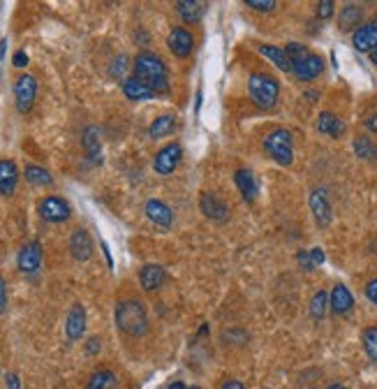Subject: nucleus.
<instances>
[{
	"label": "nucleus",
	"mask_w": 377,
	"mask_h": 389,
	"mask_svg": "<svg viewBox=\"0 0 377 389\" xmlns=\"http://www.w3.org/2000/svg\"><path fill=\"white\" fill-rule=\"evenodd\" d=\"M135 79H139L144 86H148L151 91L157 93H167L169 91V75H167V65L162 63L160 56L151 54V51H142L135 58Z\"/></svg>",
	"instance_id": "obj_1"
},
{
	"label": "nucleus",
	"mask_w": 377,
	"mask_h": 389,
	"mask_svg": "<svg viewBox=\"0 0 377 389\" xmlns=\"http://www.w3.org/2000/svg\"><path fill=\"white\" fill-rule=\"evenodd\" d=\"M116 327L121 329L123 334L132 336H144L148 332V315L146 308H144L142 301L135 299H125L116 306Z\"/></svg>",
	"instance_id": "obj_2"
},
{
	"label": "nucleus",
	"mask_w": 377,
	"mask_h": 389,
	"mask_svg": "<svg viewBox=\"0 0 377 389\" xmlns=\"http://www.w3.org/2000/svg\"><path fill=\"white\" fill-rule=\"evenodd\" d=\"M248 93H250V100L260 109H273L278 102V95H280V84L271 75L255 72V75H250L248 79Z\"/></svg>",
	"instance_id": "obj_3"
},
{
	"label": "nucleus",
	"mask_w": 377,
	"mask_h": 389,
	"mask_svg": "<svg viewBox=\"0 0 377 389\" xmlns=\"http://www.w3.org/2000/svg\"><path fill=\"white\" fill-rule=\"evenodd\" d=\"M264 149H267V153L273 158L278 164H282V167H289L294 160V140H292V133L285 128H278L271 135H267Z\"/></svg>",
	"instance_id": "obj_4"
},
{
	"label": "nucleus",
	"mask_w": 377,
	"mask_h": 389,
	"mask_svg": "<svg viewBox=\"0 0 377 389\" xmlns=\"http://www.w3.org/2000/svg\"><path fill=\"white\" fill-rule=\"evenodd\" d=\"M37 211H39V216L49 222H65L72 216V207L68 204V200H63V197H58V195H49V197H44V200H39Z\"/></svg>",
	"instance_id": "obj_5"
},
{
	"label": "nucleus",
	"mask_w": 377,
	"mask_h": 389,
	"mask_svg": "<svg viewBox=\"0 0 377 389\" xmlns=\"http://www.w3.org/2000/svg\"><path fill=\"white\" fill-rule=\"evenodd\" d=\"M37 97V79L32 75H21L14 84V100H17V109L26 114V111L32 109Z\"/></svg>",
	"instance_id": "obj_6"
},
{
	"label": "nucleus",
	"mask_w": 377,
	"mask_h": 389,
	"mask_svg": "<svg viewBox=\"0 0 377 389\" xmlns=\"http://www.w3.org/2000/svg\"><path fill=\"white\" fill-rule=\"evenodd\" d=\"M181 155H183V149L178 142H171L167 144L164 149H160L153 158V169L157 171L160 176H169L171 171L178 167V162H181Z\"/></svg>",
	"instance_id": "obj_7"
},
{
	"label": "nucleus",
	"mask_w": 377,
	"mask_h": 389,
	"mask_svg": "<svg viewBox=\"0 0 377 389\" xmlns=\"http://www.w3.org/2000/svg\"><path fill=\"white\" fill-rule=\"evenodd\" d=\"M17 265L23 274H35L39 265H42V243L39 241H28L19 250Z\"/></svg>",
	"instance_id": "obj_8"
},
{
	"label": "nucleus",
	"mask_w": 377,
	"mask_h": 389,
	"mask_svg": "<svg viewBox=\"0 0 377 389\" xmlns=\"http://www.w3.org/2000/svg\"><path fill=\"white\" fill-rule=\"evenodd\" d=\"M167 47L176 58H188L195 49V39L190 35V30L178 28L176 26V28H171L169 37H167Z\"/></svg>",
	"instance_id": "obj_9"
},
{
	"label": "nucleus",
	"mask_w": 377,
	"mask_h": 389,
	"mask_svg": "<svg viewBox=\"0 0 377 389\" xmlns=\"http://www.w3.org/2000/svg\"><path fill=\"white\" fill-rule=\"evenodd\" d=\"M322 70H324V61H322V56H317V54H308V56H303L301 61L292 63V72L301 82H313L315 77L322 75Z\"/></svg>",
	"instance_id": "obj_10"
},
{
	"label": "nucleus",
	"mask_w": 377,
	"mask_h": 389,
	"mask_svg": "<svg viewBox=\"0 0 377 389\" xmlns=\"http://www.w3.org/2000/svg\"><path fill=\"white\" fill-rule=\"evenodd\" d=\"M200 207H202V214L215 222H224L229 218V207L213 193H204Z\"/></svg>",
	"instance_id": "obj_11"
},
{
	"label": "nucleus",
	"mask_w": 377,
	"mask_h": 389,
	"mask_svg": "<svg viewBox=\"0 0 377 389\" xmlns=\"http://www.w3.org/2000/svg\"><path fill=\"white\" fill-rule=\"evenodd\" d=\"M352 44L356 51H375L377 49V21H368L361 23L359 28L354 30L352 35Z\"/></svg>",
	"instance_id": "obj_12"
},
{
	"label": "nucleus",
	"mask_w": 377,
	"mask_h": 389,
	"mask_svg": "<svg viewBox=\"0 0 377 389\" xmlns=\"http://www.w3.org/2000/svg\"><path fill=\"white\" fill-rule=\"evenodd\" d=\"M65 334L70 341H79L86 334V308L81 304H72L65 318Z\"/></svg>",
	"instance_id": "obj_13"
},
{
	"label": "nucleus",
	"mask_w": 377,
	"mask_h": 389,
	"mask_svg": "<svg viewBox=\"0 0 377 389\" xmlns=\"http://www.w3.org/2000/svg\"><path fill=\"white\" fill-rule=\"evenodd\" d=\"M17 183H19L17 162L3 158V160H0V195L12 197V195H14V190H17Z\"/></svg>",
	"instance_id": "obj_14"
},
{
	"label": "nucleus",
	"mask_w": 377,
	"mask_h": 389,
	"mask_svg": "<svg viewBox=\"0 0 377 389\" xmlns=\"http://www.w3.org/2000/svg\"><path fill=\"white\" fill-rule=\"evenodd\" d=\"M310 211H313V216L320 227H327L329 222H331V218H334L331 204H329L324 190H313V193H310Z\"/></svg>",
	"instance_id": "obj_15"
},
{
	"label": "nucleus",
	"mask_w": 377,
	"mask_h": 389,
	"mask_svg": "<svg viewBox=\"0 0 377 389\" xmlns=\"http://www.w3.org/2000/svg\"><path fill=\"white\" fill-rule=\"evenodd\" d=\"M70 253L75 260L79 262H86V260H90V255H93V239H90V234L86 232V229H75L70 236Z\"/></svg>",
	"instance_id": "obj_16"
},
{
	"label": "nucleus",
	"mask_w": 377,
	"mask_h": 389,
	"mask_svg": "<svg viewBox=\"0 0 377 389\" xmlns=\"http://www.w3.org/2000/svg\"><path fill=\"white\" fill-rule=\"evenodd\" d=\"M234 183H236V188H239V193L243 195V200L246 202L253 204L257 200V179H255L253 169H246V167L236 169L234 171Z\"/></svg>",
	"instance_id": "obj_17"
},
{
	"label": "nucleus",
	"mask_w": 377,
	"mask_h": 389,
	"mask_svg": "<svg viewBox=\"0 0 377 389\" xmlns=\"http://www.w3.org/2000/svg\"><path fill=\"white\" fill-rule=\"evenodd\" d=\"M146 216H148V220L151 222H155L157 227H171V222H174V214H171V209L167 207L164 202L160 200H148L146 202Z\"/></svg>",
	"instance_id": "obj_18"
},
{
	"label": "nucleus",
	"mask_w": 377,
	"mask_h": 389,
	"mask_svg": "<svg viewBox=\"0 0 377 389\" xmlns=\"http://www.w3.org/2000/svg\"><path fill=\"white\" fill-rule=\"evenodd\" d=\"M164 278H167V272L160 265H144L139 269V283H142V287L146 292H153V290L160 287Z\"/></svg>",
	"instance_id": "obj_19"
},
{
	"label": "nucleus",
	"mask_w": 377,
	"mask_h": 389,
	"mask_svg": "<svg viewBox=\"0 0 377 389\" xmlns=\"http://www.w3.org/2000/svg\"><path fill=\"white\" fill-rule=\"evenodd\" d=\"M317 130H320L322 135H329V137H334V140H338V137H342V133H345V123L336 114H331V111H322L320 118H317Z\"/></svg>",
	"instance_id": "obj_20"
},
{
	"label": "nucleus",
	"mask_w": 377,
	"mask_h": 389,
	"mask_svg": "<svg viewBox=\"0 0 377 389\" xmlns=\"http://www.w3.org/2000/svg\"><path fill=\"white\" fill-rule=\"evenodd\" d=\"M329 306H331V311L338 313V315L349 313V311H352V306H354V296L345 285H336L331 296H329Z\"/></svg>",
	"instance_id": "obj_21"
},
{
	"label": "nucleus",
	"mask_w": 377,
	"mask_h": 389,
	"mask_svg": "<svg viewBox=\"0 0 377 389\" xmlns=\"http://www.w3.org/2000/svg\"><path fill=\"white\" fill-rule=\"evenodd\" d=\"M123 93H125V97H128V100H132V102H144V100H151V97L155 95L153 91L148 88V86H144V84L139 82V79H135V77L123 79Z\"/></svg>",
	"instance_id": "obj_22"
},
{
	"label": "nucleus",
	"mask_w": 377,
	"mask_h": 389,
	"mask_svg": "<svg viewBox=\"0 0 377 389\" xmlns=\"http://www.w3.org/2000/svg\"><path fill=\"white\" fill-rule=\"evenodd\" d=\"M84 149H86V155L90 158L95 164L102 162V142H100V130L97 128H86L84 130Z\"/></svg>",
	"instance_id": "obj_23"
},
{
	"label": "nucleus",
	"mask_w": 377,
	"mask_h": 389,
	"mask_svg": "<svg viewBox=\"0 0 377 389\" xmlns=\"http://www.w3.org/2000/svg\"><path fill=\"white\" fill-rule=\"evenodd\" d=\"M176 12L185 23H197L204 17V3H197V0H181V3H176Z\"/></svg>",
	"instance_id": "obj_24"
},
{
	"label": "nucleus",
	"mask_w": 377,
	"mask_h": 389,
	"mask_svg": "<svg viewBox=\"0 0 377 389\" xmlns=\"http://www.w3.org/2000/svg\"><path fill=\"white\" fill-rule=\"evenodd\" d=\"M23 176L30 186H37V188H44V186H51V183H54L49 171H46L44 167H39V164H28L23 171Z\"/></svg>",
	"instance_id": "obj_25"
},
{
	"label": "nucleus",
	"mask_w": 377,
	"mask_h": 389,
	"mask_svg": "<svg viewBox=\"0 0 377 389\" xmlns=\"http://www.w3.org/2000/svg\"><path fill=\"white\" fill-rule=\"evenodd\" d=\"M174 128H176V118L171 114H164V116H157L155 121L151 123L148 135L153 137V140H160V137H167Z\"/></svg>",
	"instance_id": "obj_26"
},
{
	"label": "nucleus",
	"mask_w": 377,
	"mask_h": 389,
	"mask_svg": "<svg viewBox=\"0 0 377 389\" xmlns=\"http://www.w3.org/2000/svg\"><path fill=\"white\" fill-rule=\"evenodd\" d=\"M260 51L269 58V61H273L282 72H292V63H289L285 49H278V47H273V44H262Z\"/></svg>",
	"instance_id": "obj_27"
},
{
	"label": "nucleus",
	"mask_w": 377,
	"mask_h": 389,
	"mask_svg": "<svg viewBox=\"0 0 377 389\" xmlns=\"http://www.w3.org/2000/svg\"><path fill=\"white\" fill-rule=\"evenodd\" d=\"M116 387V373L114 371H95L90 375V380L86 382V389H114Z\"/></svg>",
	"instance_id": "obj_28"
},
{
	"label": "nucleus",
	"mask_w": 377,
	"mask_h": 389,
	"mask_svg": "<svg viewBox=\"0 0 377 389\" xmlns=\"http://www.w3.org/2000/svg\"><path fill=\"white\" fill-rule=\"evenodd\" d=\"M361 19H363V10L359 8V5H347V8L340 12V28L342 30L359 28Z\"/></svg>",
	"instance_id": "obj_29"
},
{
	"label": "nucleus",
	"mask_w": 377,
	"mask_h": 389,
	"mask_svg": "<svg viewBox=\"0 0 377 389\" xmlns=\"http://www.w3.org/2000/svg\"><path fill=\"white\" fill-rule=\"evenodd\" d=\"M329 308H331L329 306V294L324 292V290H320V292L313 296V301H310V315H313L315 320H322Z\"/></svg>",
	"instance_id": "obj_30"
},
{
	"label": "nucleus",
	"mask_w": 377,
	"mask_h": 389,
	"mask_svg": "<svg viewBox=\"0 0 377 389\" xmlns=\"http://www.w3.org/2000/svg\"><path fill=\"white\" fill-rule=\"evenodd\" d=\"M361 341H363V350H366L370 361H375V364H377V327L363 329Z\"/></svg>",
	"instance_id": "obj_31"
},
{
	"label": "nucleus",
	"mask_w": 377,
	"mask_h": 389,
	"mask_svg": "<svg viewBox=\"0 0 377 389\" xmlns=\"http://www.w3.org/2000/svg\"><path fill=\"white\" fill-rule=\"evenodd\" d=\"M354 151H356V155L363 158V160H375L377 158V146L368 140V137H356Z\"/></svg>",
	"instance_id": "obj_32"
},
{
	"label": "nucleus",
	"mask_w": 377,
	"mask_h": 389,
	"mask_svg": "<svg viewBox=\"0 0 377 389\" xmlns=\"http://www.w3.org/2000/svg\"><path fill=\"white\" fill-rule=\"evenodd\" d=\"M285 54L289 58V63H296V61H301L303 56H308L310 51H308V47H303V44H299V42H289L285 47Z\"/></svg>",
	"instance_id": "obj_33"
},
{
	"label": "nucleus",
	"mask_w": 377,
	"mask_h": 389,
	"mask_svg": "<svg viewBox=\"0 0 377 389\" xmlns=\"http://www.w3.org/2000/svg\"><path fill=\"white\" fill-rule=\"evenodd\" d=\"M334 10H336L334 0H322V3H317V17H320V19L334 17Z\"/></svg>",
	"instance_id": "obj_34"
},
{
	"label": "nucleus",
	"mask_w": 377,
	"mask_h": 389,
	"mask_svg": "<svg viewBox=\"0 0 377 389\" xmlns=\"http://www.w3.org/2000/svg\"><path fill=\"white\" fill-rule=\"evenodd\" d=\"M246 5H248V8H253V10H260V12H271L276 8L273 0H246Z\"/></svg>",
	"instance_id": "obj_35"
},
{
	"label": "nucleus",
	"mask_w": 377,
	"mask_h": 389,
	"mask_svg": "<svg viewBox=\"0 0 377 389\" xmlns=\"http://www.w3.org/2000/svg\"><path fill=\"white\" fill-rule=\"evenodd\" d=\"M102 350V339L100 336H90L88 343H86V354H97Z\"/></svg>",
	"instance_id": "obj_36"
},
{
	"label": "nucleus",
	"mask_w": 377,
	"mask_h": 389,
	"mask_svg": "<svg viewBox=\"0 0 377 389\" xmlns=\"http://www.w3.org/2000/svg\"><path fill=\"white\" fill-rule=\"evenodd\" d=\"M5 308H8V285L0 276V313H5Z\"/></svg>",
	"instance_id": "obj_37"
},
{
	"label": "nucleus",
	"mask_w": 377,
	"mask_h": 389,
	"mask_svg": "<svg viewBox=\"0 0 377 389\" xmlns=\"http://www.w3.org/2000/svg\"><path fill=\"white\" fill-rule=\"evenodd\" d=\"M125 56H118L116 61H114V68H111V75L114 77H123V72H125Z\"/></svg>",
	"instance_id": "obj_38"
},
{
	"label": "nucleus",
	"mask_w": 377,
	"mask_h": 389,
	"mask_svg": "<svg viewBox=\"0 0 377 389\" xmlns=\"http://www.w3.org/2000/svg\"><path fill=\"white\" fill-rule=\"evenodd\" d=\"M366 296L377 306V278H373V281H370L368 285H366Z\"/></svg>",
	"instance_id": "obj_39"
},
{
	"label": "nucleus",
	"mask_w": 377,
	"mask_h": 389,
	"mask_svg": "<svg viewBox=\"0 0 377 389\" xmlns=\"http://www.w3.org/2000/svg\"><path fill=\"white\" fill-rule=\"evenodd\" d=\"M12 63H14V68H26V65H28V54H26V51H17Z\"/></svg>",
	"instance_id": "obj_40"
},
{
	"label": "nucleus",
	"mask_w": 377,
	"mask_h": 389,
	"mask_svg": "<svg viewBox=\"0 0 377 389\" xmlns=\"http://www.w3.org/2000/svg\"><path fill=\"white\" fill-rule=\"evenodd\" d=\"M5 389H21V380H19L17 373L8 375V380H5Z\"/></svg>",
	"instance_id": "obj_41"
},
{
	"label": "nucleus",
	"mask_w": 377,
	"mask_h": 389,
	"mask_svg": "<svg viewBox=\"0 0 377 389\" xmlns=\"http://www.w3.org/2000/svg\"><path fill=\"white\" fill-rule=\"evenodd\" d=\"M310 253V260H313V265H322L324 262V253H322V248H313V250H308Z\"/></svg>",
	"instance_id": "obj_42"
},
{
	"label": "nucleus",
	"mask_w": 377,
	"mask_h": 389,
	"mask_svg": "<svg viewBox=\"0 0 377 389\" xmlns=\"http://www.w3.org/2000/svg\"><path fill=\"white\" fill-rule=\"evenodd\" d=\"M299 262H301V267L306 269V272H310V269H315L313 260H310V253H299Z\"/></svg>",
	"instance_id": "obj_43"
},
{
	"label": "nucleus",
	"mask_w": 377,
	"mask_h": 389,
	"mask_svg": "<svg viewBox=\"0 0 377 389\" xmlns=\"http://www.w3.org/2000/svg\"><path fill=\"white\" fill-rule=\"evenodd\" d=\"M222 389H243V385L239 380H224L222 382Z\"/></svg>",
	"instance_id": "obj_44"
},
{
	"label": "nucleus",
	"mask_w": 377,
	"mask_h": 389,
	"mask_svg": "<svg viewBox=\"0 0 377 389\" xmlns=\"http://www.w3.org/2000/svg\"><path fill=\"white\" fill-rule=\"evenodd\" d=\"M366 128H368V130H373V133H377V114L366 118Z\"/></svg>",
	"instance_id": "obj_45"
},
{
	"label": "nucleus",
	"mask_w": 377,
	"mask_h": 389,
	"mask_svg": "<svg viewBox=\"0 0 377 389\" xmlns=\"http://www.w3.org/2000/svg\"><path fill=\"white\" fill-rule=\"evenodd\" d=\"M169 389H190V387H185L183 382H171V385H169Z\"/></svg>",
	"instance_id": "obj_46"
},
{
	"label": "nucleus",
	"mask_w": 377,
	"mask_h": 389,
	"mask_svg": "<svg viewBox=\"0 0 377 389\" xmlns=\"http://www.w3.org/2000/svg\"><path fill=\"white\" fill-rule=\"evenodd\" d=\"M5 47H8V39H0V58L5 56Z\"/></svg>",
	"instance_id": "obj_47"
},
{
	"label": "nucleus",
	"mask_w": 377,
	"mask_h": 389,
	"mask_svg": "<svg viewBox=\"0 0 377 389\" xmlns=\"http://www.w3.org/2000/svg\"><path fill=\"white\" fill-rule=\"evenodd\" d=\"M370 61H373V63L377 65V49H375V51H370Z\"/></svg>",
	"instance_id": "obj_48"
},
{
	"label": "nucleus",
	"mask_w": 377,
	"mask_h": 389,
	"mask_svg": "<svg viewBox=\"0 0 377 389\" xmlns=\"http://www.w3.org/2000/svg\"><path fill=\"white\" fill-rule=\"evenodd\" d=\"M327 389H345L342 385H331V387H327Z\"/></svg>",
	"instance_id": "obj_49"
}]
</instances>
